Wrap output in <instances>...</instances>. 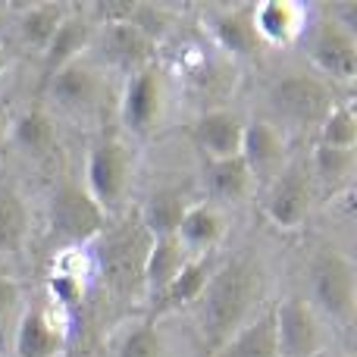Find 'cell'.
Wrapping results in <instances>:
<instances>
[{
    "instance_id": "6da1fadb",
    "label": "cell",
    "mask_w": 357,
    "mask_h": 357,
    "mask_svg": "<svg viewBox=\"0 0 357 357\" xmlns=\"http://www.w3.org/2000/svg\"><path fill=\"white\" fill-rule=\"evenodd\" d=\"M264 289V270L251 257H232L216 266L201 295V342L207 357H213L254 317Z\"/></svg>"
},
{
    "instance_id": "7a4b0ae2",
    "label": "cell",
    "mask_w": 357,
    "mask_h": 357,
    "mask_svg": "<svg viewBox=\"0 0 357 357\" xmlns=\"http://www.w3.org/2000/svg\"><path fill=\"white\" fill-rule=\"evenodd\" d=\"M151 245H154V238L144 229L138 210L135 213H126L113 226H107L88 245L94 276L107 285V291L113 298L132 301V298L144 295V264H148Z\"/></svg>"
},
{
    "instance_id": "3957f363",
    "label": "cell",
    "mask_w": 357,
    "mask_h": 357,
    "mask_svg": "<svg viewBox=\"0 0 357 357\" xmlns=\"http://www.w3.org/2000/svg\"><path fill=\"white\" fill-rule=\"evenodd\" d=\"M310 307L339 326L354 320L357 307V270L354 260L339 248H323L310 260Z\"/></svg>"
},
{
    "instance_id": "277c9868",
    "label": "cell",
    "mask_w": 357,
    "mask_h": 357,
    "mask_svg": "<svg viewBox=\"0 0 357 357\" xmlns=\"http://www.w3.org/2000/svg\"><path fill=\"white\" fill-rule=\"evenodd\" d=\"M132 173H135V157L123 138H100L88 154L85 191L104 210L107 220L123 210L126 195L132 188Z\"/></svg>"
},
{
    "instance_id": "5b68a950",
    "label": "cell",
    "mask_w": 357,
    "mask_h": 357,
    "mask_svg": "<svg viewBox=\"0 0 357 357\" xmlns=\"http://www.w3.org/2000/svg\"><path fill=\"white\" fill-rule=\"evenodd\" d=\"M270 107L276 113V119H273L276 126L289 123L295 129H307V126L320 129V123L335 107V100H333V88H329L326 79L295 73V75L279 79L270 88Z\"/></svg>"
},
{
    "instance_id": "8992f818",
    "label": "cell",
    "mask_w": 357,
    "mask_h": 357,
    "mask_svg": "<svg viewBox=\"0 0 357 357\" xmlns=\"http://www.w3.org/2000/svg\"><path fill=\"white\" fill-rule=\"evenodd\" d=\"M104 210L94 204V197L85 191V185H63L50 197L47 226L60 248H88L107 229Z\"/></svg>"
},
{
    "instance_id": "52a82bcc",
    "label": "cell",
    "mask_w": 357,
    "mask_h": 357,
    "mask_svg": "<svg viewBox=\"0 0 357 357\" xmlns=\"http://www.w3.org/2000/svg\"><path fill=\"white\" fill-rule=\"evenodd\" d=\"M88 56L98 63L100 69H113L123 73L126 79L135 73H142L144 66H151L157 56V44L148 35L135 29L129 22H113V25H98L91 38Z\"/></svg>"
},
{
    "instance_id": "ba28073f",
    "label": "cell",
    "mask_w": 357,
    "mask_h": 357,
    "mask_svg": "<svg viewBox=\"0 0 357 357\" xmlns=\"http://www.w3.org/2000/svg\"><path fill=\"white\" fill-rule=\"evenodd\" d=\"M273 320H276L279 357H317L326 348V320L310 307L307 298H282L273 307Z\"/></svg>"
},
{
    "instance_id": "9c48e42d",
    "label": "cell",
    "mask_w": 357,
    "mask_h": 357,
    "mask_svg": "<svg viewBox=\"0 0 357 357\" xmlns=\"http://www.w3.org/2000/svg\"><path fill=\"white\" fill-rule=\"evenodd\" d=\"M314 176H310L307 160H291L279 169L273 178V188L266 195V216L276 229L282 232H295L307 222L310 210H314Z\"/></svg>"
},
{
    "instance_id": "30bf717a",
    "label": "cell",
    "mask_w": 357,
    "mask_h": 357,
    "mask_svg": "<svg viewBox=\"0 0 357 357\" xmlns=\"http://www.w3.org/2000/svg\"><path fill=\"white\" fill-rule=\"evenodd\" d=\"M167 110V75L157 63L129 75L119 98V119L132 135H151Z\"/></svg>"
},
{
    "instance_id": "8fae6325",
    "label": "cell",
    "mask_w": 357,
    "mask_h": 357,
    "mask_svg": "<svg viewBox=\"0 0 357 357\" xmlns=\"http://www.w3.org/2000/svg\"><path fill=\"white\" fill-rule=\"evenodd\" d=\"M47 91H50V100L63 113L88 116V113H94L100 107V98L107 91V73L85 54L82 60L69 63L56 75H50Z\"/></svg>"
},
{
    "instance_id": "7c38bea8",
    "label": "cell",
    "mask_w": 357,
    "mask_h": 357,
    "mask_svg": "<svg viewBox=\"0 0 357 357\" xmlns=\"http://www.w3.org/2000/svg\"><path fill=\"white\" fill-rule=\"evenodd\" d=\"M310 60H314L320 79L351 85L357 79V35H351L333 16H326L314 31Z\"/></svg>"
},
{
    "instance_id": "4fadbf2b",
    "label": "cell",
    "mask_w": 357,
    "mask_h": 357,
    "mask_svg": "<svg viewBox=\"0 0 357 357\" xmlns=\"http://www.w3.org/2000/svg\"><path fill=\"white\" fill-rule=\"evenodd\" d=\"M63 310L54 304H35L22 310L16 323V357H60L66 348Z\"/></svg>"
},
{
    "instance_id": "5bb4252c",
    "label": "cell",
    "mask_w": 357,
    "mask_h": 357,
    "mask_svg": "<svg viewBox=\"0 0 357 357\" xmlns=\"http://www.w3.org/2000/svg\"><path fill=\"white\" fill-rule=\"evenodd\" d=\"M207 29L213 35V44L232 60H251L264 47L257 38V29H254V3L210 10Z\"/></svg>"
},
{
    "instance_id": "9a60e30c",
    "label": "cell",
    "mask_w": 357,
    "mask_h": 357,
    "mask_svg": "<svg viewBox=\"0 0 357 357\" xmlns=\"http://www.w3.org/2000/svg\"><path fill=\"white\" fill-rule=\"evenodd\" d=\"M289 157V138H285L282 126L273 119H251L245 123V138H241V160L254 178H276L279 169L285 167Z\"/></svg>"
},
{
    "instance_id": "2e32d148",
    "label": "cell",
    "mask_w": 357,
    "mask_h": 357,
    "mask_svg": "<svg viewBox=\"0 0 357 357\" xmlns=\"http://www.w3.org/2000/svg\"><path fill=\"white\" fill-rule=\"evenodd\" d=\"M241 138H245V116L229 107L204 110L195 123V142L207 154V160H229L241 154Z\"/></svg>"
},
{
    "instance_id": "e0dca14e",
    "label": "cell",
    "mask_w": 357,
    "mask_h": 357,
    "mask_svg": "<svg viewBox=\"0 0 357 357\" xmlns=\"http://www.w3.org/2000/svg\"><path fill=\"white\" fill-rule=\"evenodd\" d=\"M254 29L260 44L273 47H289L307 31V10L291 0H266L254 3Z\"/></svg>"
},
{
    "instance_id": "ac0fdd59",
    "label": "cell",
    "mask_w": 357,
    "mask_h": 357,
    "mask_svg": "<svg viewBox=\"0 0 357 357\" xmlns=\"http://www.w3.org/2000/svg\"><path fill=\"white\" fill-rule=\"evenodd\" d=\"M94 29H98V25L91 22L88 13H82V16L79 13H69V16L63 19V25L56 29V35L50 38V44L41 50L44 54V79L56 75L63 66H69V63L82 60V56L88 54V47H91Z\"/></svg>"
},
{
    "instance_id": "d6986e66",
    "label": "cell",
    "mask_w": 357,
    "mask_h": 357,
    "mask_svg": "<svg viewBox=\"0 0 357 357\" xmlns=\"http://www.w3.org/2000/svg\"><path fill=\"white\" fill-rule=\"evenodd\" d=\"M226 235V213L216 204L201 201V204H188L182 222H178L176 238L182 241V248L197 257V254H210Z\"/></svg>"
},
{
    "instance_id": "ffe728a7",
    "label": "cell",
    "mask_w": 357,
    "mask_h": 357,
    "mask_svg": "<svg viewBox=\"0 0 357 357\" xmlns=\"http://www.w3.org/2000/svg\"><path fill=\"white\" fill-rule=\"evenodd\" d=\"M191 260V254L182 248L176 235L167 238H154L148 251V264H144V295L160 301V295L173 285V279L182 273V266Z\"/></svg>"
},
{
    "instance_id": "44dd1931",
    "label": "cell",
    "mask_w": 357,
    "mask_h": 357,
    "mask_svg": "<svg viewBox=\"0 0 357 357\" xmlns=\"http://www.w3.org/2000/svg\"><path fill=\"white\" fill-rule=\"evenodd\" d=\"M213 357H279L273 310H264V314L251 317Z\"/></svg>"
},
{
    "instance_id": "7402d4cb",
    "label": "cell",
    "mask_w": 357,
    "mask_h": 357,
    "mask_svg": "<svg viewBox=\"0 0 357 357\" xmlns=\"http://www.w3.org/2000/svg\"><path fill=\"white\" fill-rule=\"evenodd\" d=\"M10 142L29 157H47L56 144L54 116L47 110H41V107H31V110L19 113L10 123Z\"/></svg>"
},
{
    "instance_id": "603a6c76",
    "label": "cell",
    "mask_w": 357,
    "mask_h": 357,
    "mask_svg": "<svg viewBox=\"0 0 357 357\" xmlns=\"http://www.w3.org/2000/svg\"><path fill=\"white\" fill-rule=\"evenodd\" d=\"M354 169H357V151L354 148H323L317 144L314 157H310V176L314 185L333 191H348L354 182Z\"/></svg>"
},
{
    "instance_id": "cb8c5ba5",
    "label": "cell",
    "mask_w": 357,
    "mask_h": 357,
    "mask_svg": "<svg viewBox=\"0 0 357 357\" xmlns=\"http://www.w3.org/2000/svg\"><path fill=\"white\" fill-rule=\"evenodd\" d=\"M213 270H216V264H213L210 254H197V257H191L188 264L182 266V273L173 279V285L160 295V307L178 310V307H188V304L201 301V295H204V289H207Z\"/></svg>"
},
{
    "instance_id": "d4e9b609",
    "label": "cell",
    "mask_w": 357,
    "mask_h": 357,
    "mask_svg": "<svg viewBox=\"0 0 357 357\" xmlns=\"http://www.w3.org/2000/svg\"><path fill=\"white\" fill-rule=\"evenodd\" d=\"M254 173L248 169V163L238 157H229V160H207V188L216 201L222 204H235L245 201L254 188Z\"/></svg>"
},
{
    "instance_id": "484cf974",
    "label": "cell",
    "mask_w": 357,
    "mask_h": 357,
    "mask_svg": "<svg viewBox=\"0 0 357 357\" xmlns=\"http://www.w3.org/2000/svg\"><path fill=\"white\" fill-rule=\"evenodd\" d=\"M69 13L73 10H69L66 3H31V6H22V10H19V19H16V29H19L22 44L25 47L44 50Z\"/></svg>"
},
{
    "instance_id": "4316f807",
    "label": "cell",
    "mask_w": 357,
    "mask_h": 357,
    "mask_svg": "<svg viewBox=\"0 0 357 357\" xmlns=\"http://www.w3.org/2000/svg\"><path fill=\"white\" fill-rule=\"evenodd\" d=\"M25 238H29V207L16 188L0 185V257L19 254Z\"/></svg>"
},
{
    "instance_id": "83f0119b",
    "label": "cell",
    "mask_w": 357,
    "mask_h": 357,
    "mask_svg": "<svg viewBox=\"0 0 357 357\" xmlns=\"http://www.w3.org/2000/svg\"><path fill=\"white\" fill-rule=\"evenodd\" d=\"M185 210H188V201H185L178 191H157L142 210L144 229L151 232V238H167V235H176L178 232V222H182Z\"/></svg>"
},
{
    "instance_id": "f1b7e54d",
    "label": "cell",
    "mask_w": 357,
    "mask_h": 357,
    "mask_svg": "<svg viewBox=\"0 0 357 357\" xmlns=\"http://www.w3.org/2000/svg\"><path fill=\"white\" fill-rule=\"evenodd\" d=\"M317 144L323 148H354L357 144V116L351 104H335L329 116L317 129Z\"/></svg>"
},
{
    "instance_id": "f546056e",
    "label": "cell",
    "mask_w": 357,
    "mask_h": 357,
    "mask_svg": "<svg viewBox=\"0 0 357 357\" xmlns=\"http://www.w3.org/2000/svg\"><path fill=\"white\" fill-rule=\"evenodd\" d=\"M119 357H163V339L154 323H142L119 345Z\"/></svg>"
},
{
    "instance_id": "4dcf8cb0",
    "label": "cell",
    "mask_w": 357,
    "mask_h": 357,
    "mask_svg": "<svg viewBox=\"0 0 357 357\" xmlns=\"http://www.w3.org/2000/svg\"><path fill=\"white\" fill-rule=\"evenodd\" d=\"M22 304V285L10 276H0V323H6Z\"/></svg>"
},
{
    "instance_id": "1f68e13d",
    "label": "cell",
    "mask_w": 357,
    "mask_h": 357,
    "mask_svg": "<svg viewBox=\"0 0 357 357\" xmlns=\"http://www.w3.org/2000/svg\"><path fill=\"white\" fill-rule=\"evenodd\" d=\"M10 123H13V119L6 116V110L0 107V144H3L6 138H10Z\"/></svg>"
},
{
    "instance_id": "d6a6232c",
    "label": "cell",
    "mask_w": 357,
    "mask_h": 357,
    "mask_svg": "<svg viewBox=\"0 0 357 357\" xmlns=\"http://www.w3.org/2000/svg\"><path fill=\"white\" fill-rule=\"evenodd\" d=\"M10 66V56H6V50H3V44H0V73Z\"/></svg>"
}]
</instances>
